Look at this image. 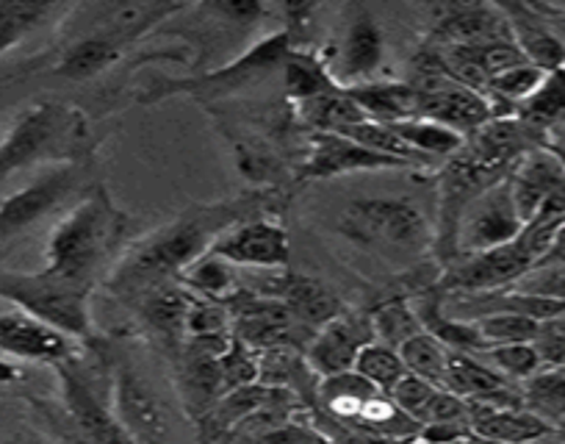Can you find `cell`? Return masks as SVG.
Segmentation results:
<instances>
[{
  "label": "cell",
  "instance_id": "cell-1",
  "mask_svg": "<svg viewBox=\"0 0 565 444\" xmlns=\"http://www.w3.org/2000/svg\"><path fill=\"white\" fill-rule=\"evenodd\" d=\"M277 203H280L277 189H255L236 198L189 205L183 214L156 229L153 234L130 242L103 284L125 303L139 300L141 295L159 286L178 284V278L198 258L211 253L222 234L255 216H271Z\"/></svg>",
  "mask_w": 565,
  "mask_h": 444
},
{
  "label": "cell",
  "instance_id": "cell-2",
  "mask_svg": "<svg viewBox=\"0 0 565 444\" xmlns=\"http://www.w3.org/2000/svg\"><path fill=\"white\" fill-rule=\"evenodd\" d=\"M128 214L117 209L103 183H95L53 229L45 269L64 284L92 292L128 251Z\"/></svg>",
  "mask_w": 565,
  "mask_h": 444
},
{
  "label": "cell",
  "instance_id": "cell-3",
  "mask_svg": "<svg viewBox=\"0 0 565 444\" xmlns=\"http://www.w3.org/2000/svg\"><path fill=\"white\" fill-rule=\"evenodd\" d=\"M335 229L352 245L394 267H413L436 253V229L407 198L350 200Z\"/></svg>",
  "mask_w": 565,
  "mask_h": 444
},
{
  "label": "cell",
  "instance_id": "cell-4",
  "mask_svg": "<svg viewBox=\"0 0 565 444\" xmlns=\"http://www.w3.org/2000/svg\"><path fill=\"white\" fill-rule=\"evenodd\" d=\"M89 156V120L81 108L58 101L34 103L0 139V181L42 161H84Z\"/></svg>",
  "mask_w": 565,
  "mask_h": 444
},
{
  "label": "cell",
  "instance_id": "cell-5",
  "mask_svg": "<svg viewBox=\"0 0 565 444\" xmlns=\"http://www.w3.org/2000/svg\"><path fill=\"white\" fill-rule=\"evenodd\" d=\"M295 51L291 45V31H277V34L266 36L258 45L249 47L242 59L225 64V67L214 70V73L194 75V78H153L145 84L139 101L141 103H159L170 95H189L198 101H214V97L233 95L238 89L258 84V81L269 78L275 70H282L289 53Z\"/></svg>",
  "mask_w": 565,
  "mask_h": 444
},
{
  "label": "cell",
  "instance_id": "cell-6",
  "mask_svg": "<svg viewBox=\"0 0 565 444\" xmlns=\"http://www.w3.org/2000/svg\"><path fill=\"white\" fill-rule=\"evenodd\" d=\"M89 289L64 284L47 269L42 273H12L0 269V300L12 303L20 311L64 330L75 342H92L95 325L89 314Z\"/></svg>",
  "mask_w": 565,
  "mask_h": 444
},
{
  "label": "cell",
  "instance_id": "cell-7",
  "mask_svg": "<svg viewBox=\"0 0 565 444\" xmlns=\"http://www.w3.org/2000/svg\"><path fill=\"white\" fill-rule=\"evenodd\" d=\"M89 176V161H67L53 170L42 172L36 181L23 187L20 192L0 200V251L29 234L45 216L62 209L73 194H78L81 183Z\"/></svg>",
  "mask_w": 565,
  "mask_h": 444
},
{
  "label": "cell",
  "instance_id": "cell-8",
  "mask_svg": "<svg viewBox=\"0 0 565 444\" xmlns=\"http://www.w3.org/2000/svg\"><path fill=\"white\" fill-rule=\"evenodd\" d=\"M225 306L233 319V337L253 350L302 348L306 353L308 342L313 339V330L306 328L286 303L255 295L247 286H242L231 300H225Z\"/></svg>",
  "mask_w": 565,
  "mask_h": 444
},
{
  "label": "cell",
  "instance_id": "cell-9",
  "mask_svg": "<svg viewBox=\"0 0 565 444\" xmlns=\"http://www.w3.org/2000/svg\"><path fill=\"white\" fill-rule=\"evenodd\" d=\"M111 411L136 444H170V422L164 405L130 361H119L111 372Z\"/></svg>",
  "mask_w": 565,
  "mask_h": 444
},
{
  "label": "cell",
  "instance_id": "cell-10",
  "mask_svg": "<svg viewBox=\"0 0 565 444\" xmlns=\"http://www.w3.org/2000/svg\"><path fill=\"white\" fill-rule=\"evenodd\" d=\"M416 165L394 156L374 154L361 142L341 134L311 131L308 137V159L295 172L297 183L330 181V178L350 176V172H377V170H413Z\"/></svg>",
  "mask_w": 565,
  "mask_h": 444
},
{
  "label": "cell",
  "instance_id": "cell-11",
  "mask_svg": "<svg viewBox=\"0 0 565 444\" xmlns=\"http://www.w3.org/2000/svg\"><path fill=\"white\" fill-rule=\"evenodd\" d=\"M62 378V403L67 409L70 422L78 431L84 444H136L130 433L117 422L114 411L103 403L100 394L92 387L78 359L53 367Z\"/></svg>",
  "mask_w": 565,
  "mask_h": 444
},
{
  "label": "cell",
  "instance_id": "cell-12",
  "mask_svg": "<svg viewBox=\"0 0 565 444\" xmlns=\"http://www.w3.org/2000/svg\"><path fill=\"white\" fill-rule=\"evenodd\" d=\"M521 229H524V220L515 209L510 181L497 183L482 198H477L460 220L458 256H471V253L508 245L521 234Z\"/></svg>",
  "mask_w": 565,
  "mask_h": 444
},
{
  "label": "cell",
  "instance_id": "cell-13",
  "mask_svg": "<svg viewBox=\"0 0 565 444\" xmlns=\"http://www.w3.org/2000/svg\"><path fill=\"white\" fill-rule=\"evenodd\" d=\"M183 3H167V0H139V3H128V0H106V3H84L75 7L84 18V29L75 31V36H108L130 45L156 25L164 23L167 18H175L183 12Z\"/></svg>",
  "mask_w": 565,
  "mask_h": 444
},
{
  "label": "cell",
  "instance_id": "cell-14",
  "mask_svg": "<svg viewBox=\"0 0 565 444\" xmlns=\"http://www.w3.org/2000/svg\"><path fill=\"white\" fill-rule=\"evenodd\" d=\"M211 253L233 267H253V269H289L291 262V240L289 231L282 229L275 216H255V220L242 222L227 234L214 242Z\"/></svg>",
  "mask_w": 565,
  "mask_h": 444
},
{
  "label": "cell",
  "instance_id": "cell-15",
  "mask_svg": "<svg viewBox=\"0 0 565 444\" xmlns=\"http://www.w3.org/2000/svg\"><path fill=\"white\" fill-rule=\"evenodd\" d=\"M374 342V328L369 311H341L313 334L306 348V364L319 378L339 376L355 367L358 353Z\"/></svg>",
  "mask_w": 565,
  "mask_h": 444
},
{
  "label": "cell",
  "instance_id": "cell-16",
  "mask_svg": "<svg viewBox=\"0 0 565 444\" xmlns=\"http://www.w3.org/2000/svg\"><path fill=\"white\" fill-rule=\"evenodd\" d=\"M508 40H513V31H510V20L499 3H463V7H449L447 14L438 18L424 47L444 53L455 51V47Z\"/></svg>",
  "mask_w": 565,
  "mask_h": 444
},
{
  "label": "cell",
  "instance_id": "cell-17",
  "mask_svg": "<svg viewBox=\"0 0 565 444\" xmlns=\"http://www.w3.org/2000/svg\"><path fill=\"white\" fill-rule=\"evenodd\" d=\"M0 353L58 367L64 361L78 359L81 350L78 342L64 330L25 311H7L0 314Z\"/></svg>",
  "mask_w": 565,
  "mask_h": 444
},
{
  "label": "cell",
  "instance_id": "cell-18",
  "mask_svg": "<svg viewBox=\"0 0 565 444\" xmlns=\"http://www.w3.org/2000/svg\"><path fill=\"white\" fill-rule=\"evenodd\" d=\"M255 295L275 297L282 300L291 308L297 319H300L306 328H311L317 334L324 323H330L333 317H339L344 311V303L333 295L330 289H324L319 281L306 278V275H295L289 269H277L271 278L258 281V284L247 286Z\"/></svg>",
  "mask_w": 565,
  "mask_h": 444
},
{
  "label": "cell",
  "instance_id": "cell-19",
  "mask_svg": "<svg viewBox=\"0 0 565 444\" xmlns=\"http://www.w3.org/2000/svg\"><path fill=\"white\" fill-rule=\"evenodd\" d=\"M508 181L521 220L530 222L543 205V200L565 187V165L552 150L535 148L515 165Z\"/></svg>",
  "mask_w": 565,
  "mask_h": 444
},
{
  "label": "cell",
  "instance_id": "cell-20",
  "mask_svg": "<svg viewBox=\"0 0 565 444\" xmlns=\"http://www.w3.org/2000/svg\"><path fill=\"white\" fill-rule=\"evenodd\" d=\"M422 117L469 137L471 131L493 120L497 112L482 92L469 89L463 84H452L436 92H422Z\"/></svg>",
  "mask_w": 565,
  "mask_h": 444
},
{
  "label": "cell",
  "instance_id": "cell-21",
  "mask_svg": "<svg viewBox=\"0 0 565 444\" xmlns=\"http://www.w3.org/2000/svg\"><path fill=\"white\" fill-rule=\"evenodd\" d=\"M192 300L194 295L189 289H183L181 284L159 286V289L148 292L139 300H134L145 328L161 345H167L172 350V356L186 345V317L189 308H192Z\"/></svg>",
  "mask_w": 565,
  "mask_h": 444
},
{
  "label": "cell",
  "instance_id": "cell-22",
  "mask_svg": "<svg viewBox=\"0 0 565 444\" xmlns=\"http://www.w3.org/2000/svg\"><path fill=\"white\" fill-rule=\"evenodd\" d=\"M508 14L513 42L530 64H535L543 73L565 67V42L548 29L546 20L530 7V3H499Z\"/></svg>",
  "mask_w": 565,
  "mask_h": 444
},
{
  "label": "cell",
  "instance_id": "cell-23",
  "mask_svg": "<svg viewBox=\"0 0 565 444\" xmlns=\"http://www.w3.org/2000/svg\"><path fill=\"white\" fill-rule=\"evenodd\" d=\"M471 431L477 438L497 444H530L552 436L554 427L526 409H482L471 405Z\"/></svg>",
  "mask_w": 565,
  "mask_h": 444
},
{
  "label": "cell",
  "instance_id": "cell-24",
  "mask_svg": "<svg viewBox=\"0 0 565 444\" xmlns=\"http://www.w3.org/2000/svg\"><path fill=\"white\" fill-rule=\"evenodd\" d=\"M347 92L374 123L391 126L422 117V92L411 84H355Z\"/></svg>",
  "mask_w": 565,
  "mask_h": 444
},
{
  "label": "cell",
  "instance_id": "cell-25",
  "mask_svg": "<svg viewBox=\"0 0 565 444\" xmlns=\"http://www.w3.org/2000/svg\"><path fill=\"white\" fill-rule=\"evenodd\" d=\"M128 47L130 45H125V42L108 40V36H75V40H70V45H64V53L53 73L70 81H89L114 67Z\"/></svg>",
  "mask_w": 565,
  "mask_h": 444
},
{
  "label": "cell",
  "instance_id": "cell-26",
  "mask_svg": "<svg viewBox=\"0 0 565 444\" xmlns=\"http://www.w3.org/2000/svg\"><path fill=\"white\" fill-rule=\"evenodd\" d=\"M380 389L372 381L355 370L339 372V376L319 378L317 383V398H313V409L324 411L328 416L339 422H352L366 400H372Z\"/></svg>",
  "mask_w": 565,
  "mask_h": 444
},
{
  "label": "cell",
  "instance_id": "cell-27",
  "mask_svg": "<svg viewBox=\"0 0 565 444\" xmlns=\"http://www.w3.org/2000/svg\"><path fill=\"white\" fill-rule=\"evenodd\" d=\"M383 31L374 23L372 14L361 9L344 40V56H341L344 78H350L352 86L366 81L383 62Z\"/></svg>",
  "mask_w": 565,
  "mask_h": 444
},
{
  "label": "cell",
  "instance_id": "cell-28",
  "mask_svg": "<svg viewBox=\"0 0 565 444\" xmlns=\"http://www.w3.org/2000/svg\"><path fill=\"white\" fill-rule=\"evenodd\" d=\"M513 117L548 137L565 128V67L543 75L541 86L513 108Z\"/></svg>",
  "mask_w": 565,
  "mask_h": 444
},
{
  "label": "cell",
  "instance_id": "cell-29",
  "mask_svg": "<svg viewBox=\"0 0 565 444\" xmlns=\"http://www.w3.org/2000/svg\"><path fill=\"white\" fill-rule=\"evenodd\" d=\"M297 112H300V120L319 134H344L347 128L369 120L363 108L350 97L347 86L313 97V101L297 103Z\"/></svg>",
  "mask_w": 565,
  "mask_h": 444
},
{
  "label": "cell",
  "instance_id": "cell-30",
  "mask_svg": "<svg viewBox=\"0 0 565 444\" xmlns=\"http://www.w3.org/2000/svg\"><path fill=\"white\" fill-rule=\"evenodd\" d=\"M178 284L183 289L192 292L194 297H203V300L225 303L242 289V278H238V267H233L225 258L214 256V253H205L203 258L192 264L186 273L178 278Z\"/></svg>",
  "mask_w": 565,
  "mask_h": 444
},
{
  "label": "cell",
  "instance_id": "cell-31",
  "mask_svg": "<svg viewBox=\"0 0 565 444\" xmlns=\"http://www.w3.org/2000/svg\"><path fill=\"white\" fill-rule=\"evenodd\" d=\"M282 84H286V97L295 103H306L319 95L341 89V84L330 75L324 62H319L313 53L302 51L289 53L286 64H282Z\"/></svg>",
  "mask_w": 565,
  "mask_h": 444
},
{
  "label": "cell",
  "instance_id": "cell-32",
  "mask_svg": "<svg viewBox=\"0 0 565 444\" xmlns=\"http://www.w3.org/2000/svg\"><path fill=\"white\" fill-rule=\"evenodd\" d=\"M502 387H508V381H504L499 372H493L488 364H482L475 353H458V350H449L447 378H444V389H447V392L458 394L460 400L469 403V400Z\"/></svg>",
  "mask_w": 565,
  "mask_h": 444
},
{
  "label": "cell",
  "instance_id": "cell-33",
  "mask_svg": "<svg viewBox=\"0 0 565 444\" xmlns=\"http://www.w3.org/2000/svg\"><path fill=\"white\" fill-rule=\"evenodd\" d=\"M369 319L374 328V342H383L394 350H399L407 339L424 330L411 297H388V300L377 303L369 311Z\"/></svg>",
  "mask_w": 565,
  "mask_h": 444
},
{
  "label": "cell",
  "instance_id": "cell-34",
  "mask_svg": "<svg viewBox=\"0 0 565 444\" xmlns=\"http://www.w3.org/2000/svg\"><path fill=\"white\" fill-rule=\"evenodd\" d=\"M391 128H394L396 137L402 139L405 145H411L416 154H422L424 159L427 156H444V159H449L452 154H458L460 148H463V134L452 131V128L441 126V123L436 120H424V117H418V120H405V123H391Z\"/></svg>",
  "mask_w": 565,
  "mask_h": 444
},
{
  "label": "cell",
  "instance_id": "cell-35",
  "mask_svg": "<svg viewBox=\"0 0 565 444\" xmlns=\"http://www.w3.org/2000/svg\"><path fill=\"white\" fill-rule=\"evenodd\" d=\"M524 409L535 416L552 422L565 420V372L563 370H541L524 381Z\"/></svg>",
  "mask_w": 565,
  "mask_h": 444
},
{
  "label": "cell",
  "instance_id": "cell-36",
  "mask_svg": "<svg viewBox=\"0 0 565 444\" xmlns=\"http://www.w3.org/2000/svg\"><path fill=\"white\" fill-rule=\"evenodd\" d=\"M402 361H405V370L411 376L424 378V381L436 383L444 389V378H447V359L449 348H444L433 334L422 330L413 339H407L399 348Z\"/></svg>",
  "mask_w": 565,
  "mask_h": 444
},
{
  "label": "cell",
  "instance_id": "cell-37",
  "mask_svg": "<svg viewBox=\"0 0 565 444\" xmlns=\"http://www.w3.org/2000/svg\"><path fill=\"white\" fill-rule=\"evenodd\" d=\"M58 9L62 7L56 3H18V0L0 3V56L12 51L29 34H34Z\"/></svg>",
  "mask_w": 565,
  "mask_h": 444
},
{
  "label": "cell",
  "instance_id": "cell-38",
  "mask_svg": "<svg viewBox=\"0 0 565 444\" xmlns=\"http://www.w3.org/2000/svg\"><path fill=\"white\" fill-rule=\"evenodd\" d=\"M482 364L491 367L493 372L504 378V381H530L541 370H546L537 356L535 345L521 342V345H499V348H486L482 353H475Z\"/></svg>",
  "mask_w": 565,
  "mask_h": 444
},
{
  "label": "cell",
  "instance_id": "cell-39",
  "mask_svg": "<svg viewBox=\"0 0 565 444\" xmlns=\"http://www.w3.org/2000/svg\"><path fill=\"white\" fill-rule=\"evenodd\" d=\"M352 370L361 372L366 381H372L374 387L385 394L394 392L396 383L407 376L405 361H402L399 350L388 348V345H383V342L366 345V348L358 353V361Z\"/></svg>",
  "mask_w": 565,
  "mask_h": 444
},
{
  "label": "cell",
  "instance_id": "cell-40",
  "mask_svg": "<svg viewBox=\"0 0 565 444\" xmlns=\"http://www.w3.org/2000/svg\"><path fill=\"white\" fill-rule=\"evenodd\" d=\"M341 137H350V139H355V142H361L363 148L374 150V154L394 156V159H405L416 167H422L424 161H427L422 154H416L411 145L402 142V139L394 134V128L385 126V123L363 120V123H358V126L347 128Z\"/></svg>",
  "mask_w": 565,
  "mask_h": 444
},
{
  "label": "cell",
  "instance_id": "cell-41",
  "mask_svg": "<svg viewBox=\"0 0 565 444\" xmlns=\"http://www.w3.org/2000/svg\"><path fill=\"white\" fill-rule=\"evenodd\" d=\"M471 325L480 330L486 348H499V345L532 342L541 323H535L530 317H521V314H488V317L475 319Z\"/></svg>",
  "mask_w": 565,
  "mask_h": 444
},
{
  "label": "cell",
  "instance_id": "cell-42",
  "mask_svg": "<svg viewBox=\"0 0 565 444\" xmlns=\"http://www.w3.org/2000/svg\"><path fill=\"white\" fill-rule=\"evenodd\" d=\"M186 337L189 339H222L233 337V319L225 303L203 300L194 297L186 317Z\"/></svg>",
  "mask_w": 565,
  "mask_h": 444
},
{
  "label": "cell",
  "instance_id": "cell-43",
  "mask_svg": "<svg viewBox=\"0 0 565 444\" xmlns=\"http://www.w3.org/2000/svg\"><path fill=\"white\" fill-rule=\"evenodd\" d=\"M311 405L300 409V414H291L286 420L275 422V425L264 427L258 433V444H330V438L313 425Z\"/></svg>",
  "mask_w": 565,
  "mask_h": 444
},
{
  "label": "cell",
  "instance_id": "cell-44",
  "mask_svg": "<svg viewBox=\"0 0 565 444\" xmlns=\"http://www.w3.org/2000/svg\"><path fill=\"white\" fill-rule=\"evenodd\" d=\"M438 392H441V387H436V383L424 381V378L411 376V372H407V376L394 387L391 400H394V403L399 405L413 422L427 425V416H430V409L433 403H436Z\"/></svg>",
  "mask_w": 565,
  "mask_h": 444
},
{
  "label": "cell",
  "instance_id": "cell-45",
  "mask_svg": "<svg viewBox=\"0 0 565 444\" xmlns=\"http://www.w3.org/2000/svg\"><path fill=\"white\" fill-rule=\"evenodd\" d=\"M508 289L524 292V295L546 297V300L565 303V264L537 262L526 275H521Z\"/></svg>",
  "mask_w": 565,
  "mask_h": 444
},
{
  "label": "cell",
  "instance_id": "cell-46",
  "mask_svg": "<svg viewBox=\"0 0 565 444\" xmlns=\"http://www.w3.org/2000/svg\"><path fill=\"white\" fill-rule=\"evenodd\" d=\"M537 356H541L546 370H563L565 367V311L557 317H548L537 325V334L532 339Z\"/></svg>",
  "mask_w": 565,
  "mask_h": 444
},
{
  "label": "cell",
  "instance_id": "cell-47",
  "mask_svg": "<svg viewBox=\"0 0 565 444\" xmlns=\"http://www.w3.org/2000/svg\"><path fill=\"white\" fill-rule=\"evenodd\" d=\"M205 9L214 14H222V18H227L231 23L238 25H249L255 18L264 14V7H258V3H236V0H231V3H209Z\"/></svg>",
  "mask_w": 565,
  "mask_h": 444
},
{
  "label": "cell",
  "instance_id": "cell-48",
  "mask_svg": "<svg viewBox=\"0 0 565 444\" xmlns=\"http://www.w3.org/2000/svg\"><path fill=\"white\" fill-rule=\"evenodd\" d=\"M530 7L535 9V12L546 20L548 29H552L554 34L565 42V7L563 3H559V7L557 3H530Z\"/></svg>",
  "mask_w": 565,
  "mask_h": 444
},
{
  "label": "cell",
  "instance_id": "cell-49",
  "mask_svg": "<svg viewBox=\"0 0 565 444\" xmlns=\"http://www.w3.org/2000/svg\"><path fill=\"white\" fill-rule=\"evenodd\" d=\"M541 262H559V264H565V225L557 231V234H554L552 247H548V253L541 258Z\"/></svg>",
  "mask_w": 565,
  "mask_h": 444
},
{
  "label": "cell",
  "instance_id": "cell-50",
  "mask_svg": "<svg viewBox=\"0 0 565 444\" xmlns=\"http://www.w3.org/2000/svg\"><path fill=\"white\" fill-rule=\"evenodd\" d=\"M546 150H552L554 156H557L559 161L565 165V128H559V131H552L546 137V145H543Z\"/></svg>",
  "mask_w": 565,
  "mask_h": 444
},
{
  "label": "cell",
  "instance_id": "cell-51",
  "mask_svg": "<svg viewBox=\"0 0 565 444\" xmlns=\"http://www.w3.org/2000/svg\"><path fill=\"white\" fill-rule=\"evenodd\" d=\"M23 378V370L14 364H9V361H0V383H12V381H20Z\"/></svg>",
  "mask_w": 565,
  "mask_h": 444
},
{
  "label": "cell",
  "instance_id": "cell-52",
  "mask_svg": "<svg viewBox=\"0 0 565 444\" xmlns=\"http://www.w3.org/2000/svg\"><path fill=\"white\" fill-rule=\"evenodd\" d=\"M471 438H475V436H471ZM471 438H469V442H471ZM469 442H466V444H469Z\"/></svg>",
  "mask_w": 565,
  "mask_h": 444
}]
</instances>
